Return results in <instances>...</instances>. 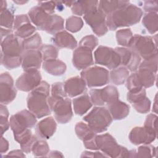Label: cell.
Returning <instances> with one entry per match:
<instances>
[{
    "mask_svg": "<svg viewBox=\"0 0 158 158\" xmlns=\"http://www.w3.org/2000/svg\"><path fill=\"white\" fill-rule=\"evenodd\" d=\"M143 15L142 10L136 6L128 4L106 16V25L110 30L129 27L138 23Z\"/></svg>",
    "mask_w": 158,
    "mask_h": 158,
    "instance_id": "obj_1",
    "label": "cell"
},
{
    "mask_svg": "<svg viewBox=\"0 0 158 158\" xmlns=\"http://www.w3.org/2000/svg\"><path fill=\"white\" fill-rule=\"evenodd\" d=\"M29 19L38 29L55 35L64 29V19L57 14H49L40 6L32 7L28 13Z\"/></svg>",
    "mask_w": 158,
    "mask_h": 158,
    "instance_id": "obj_2",
    "label": "cell"
},
{
    "mask_svg": "<svg viewBox=\"0 0 158 158\" xmlns=\"http://www.w3.org/2000/svg\"><path fill=\"white\" fill-rule=\"evenodd\" d=\"M49 89V85L45 81H41V83L27 96L28 109L38 118H41L51 114V110L48 102Z\"/></svg>",
    "mask_w": 158,
    "mask_h": 158,
    "instance_id": "obj_3",
    "label": "cell"
},
{
    "mask_svg": "<svg viewBox=\"0 0 158 158\" xmlns=\"http://www.w3.org/2000/svg\"><path fill=\"white\" fill-rule=\"evenodd\" d=\"M1 64L7 69H13L22 65L23 49L17 37L13 33L1 40Z\"/></svg>",
    "mask_w": 158,
    "mask_h": 158,
    "instance_id": "obj_4",
    "label": "cell"
},
{
    "mask_svg": "<svg viewBox=\"0 0 158 158\" xmlns=\"http://www.w3.org/2000/svg\"><path fill=\"white\" fill-rule=\"evenodd\" d=\"M83 120L94 132L98 133L106 131L113 119L107 108L98 106L94 107Z\"/></svg>",
    "mask_w": 158,
    "mask_h": 158,
    "instance_id": "obj_5",
    "label": "cell"
},
{
    "mask_svg": "<svg viewBox=\"0 0 158 158\" xmlns=\"http://www.w3.org/2000/svg\"><path fill=\"white\" fill-rule=\"evenodd\" d=\"M128 48L143 59L151 58L157 54L156 42L152 37L148 36L138 34L133 35Z\"/></svg>",
    "mask_w": 158,
    "mask_h": 158,
    "instance_id": "obj_6",
    "label": "cell"
},
{
    "mask_svg": "<svg viewBox=\"0 0 158 158\" xmlns=\"http://www.w3.org/2000/svg\"><path fill=\"white\" fill-rule=\"evenodd\" d=\"M48 102L57 122L65 124L71 120L73 112L71 100L69 98L50 96L48 98Z\"/></svg>",
    "mask_w": 158,
    "mask_h": 158,
    "instance_id": "obj_7",
    "label": "cell"
},
{
    "mask_svg": "<svg viewBox=\"0 0 158 158\" xmlns=\"http://www.w3.org/2000/svg\"><path fill=\"white\" fill-rule=\"evenodd\" d=\"M96 142L99 149L110 157H128L129 151L118 145L114 138L109 133L97 135Z\"/></svg>",
    "mask_w": 158,
    "mask_h": 158,
    "instance_id": "obj_8",
    "label": "cell"
},
{
    "mask_svg": "<svg viewBox=\"0 0 158 158\" xmlns=\"http://www.w3.org/2000/svg\"><path fill=\"white\" fill-rule=\"evenodd\" d=\"M36 121V116L30 110H22L10 117L9 124L14 136H15L34 127Z\"/></svg>",
    "mask_w": 158,
    "mask_h": 158,
    "instance_id": "obj_9",
    "label": "cell"
},
{
    "mask_svg": "<svg viewBox=\"0 0 158 158\" xmlns=\"http://www.w3.org/2000/svg\"><path fill=\"white\" fill-rule=\"evenodd\" d=\"M80 77L85 80L89 88L100 87L110 81L109 71L101 67L94 66L81 71Z\"/></svg>",
    "mask_w": 158,
    "mask_h": 158,
    "instance_id": "obj_10",
    "label": "cell"
},
{
    "mask_svg": "<svg viewBox=\"0 0 158 158\" xmlns=\"http://www.w3.org/2000/svg\"><path fill=\"white\" fill-rule=\"evenodd\" d=\"M95 63L106 66L110 70L115 69L121 65L118 54L110 47L99 46L94 52Z\"/></svg>",
    "mask_w": 158,
    "mask_h": 158,
    "instance_id": "obj_11",
    "label": "cell"
},
{
    "mask_svg": "<svg viewBox=\"0 0 158 158\" xmlns=\"http://www.w3.org/2000/svg\"><path fill=\"white\" fill-rule=\"evenodd\" d=\"M89 93L92 104L98 106H107L118 100L119 98L117 88L112 85L107 86L102 89H92Z\"/></svg>",
    "mask_w": 158,
    "mask_h": 158,
    "instance_id": "obj_12",
    "label": "cell"
},
{
    "mask_svg": "<svg viewBox=\"0 0 158 158\" xmlns=\"http://www.w3.org/2000/svg\"><path fill=\"white\" fill-rule=\"evenodd\" d=\"M41 82L40 72L36 69L24 71L16 80V88L22 91L28 92L33 90Z\"/></svg>",
    "mask_w": 158,
    "mask_h": 158,
    "instance_id": "obj_13",
    "label": "cell"
},
{
    "mask_svg": "<svg viewBox=\"0 0 158 158\" xmlns=\"http://www.w3.org/2000/svg\"><path fill=\"white\" fill-rule=\"evenodd\" d=\"M83 19L97 36H102L107 32L106 16L98 8L94 11L85 15Z\"/></svg>",
    "mask_w": 158,
    "mask_h": 158,
    "instance_id": "obj_14",
    "label": "cell"
},
{
    "mask_svg": "<svg viewBox=\"0 0 158 158\" xmlns=\"http://www.w3.org/2000/svg\"><path fill=\"white\" fill-rule=\"evenodd\" d=\"M1 104H8L16 97L17 89L12 77L7 72L1 73L0 79Z\"/></svg>",
    "mask_w": 158,
    "mask_h": 158,
    "instance_id": "obj_15",
    "label": "cell"
},
{
    "mask_svg": "<svg viewBox=\"0 0 158 158\" xmlns=\"http://www.w3.org/2000/svg\"><path fill=\"white\" fill-rule=\"evenodd\" d=\"M127 98L138 112L146 114L150 110L151 101L146 96L145 88H143L136 91H128Z\"/></svg>",
    "mask_w": 158,
    "mask_h": 158,
    "instance_id": "obj_16",
    "label": "cell"
},
{
    "mask_svg": "<svg viewBox=\"0 0 158 158\" xmlns=\"http://www.w3.org/2000/svg\"><path fill=\"white\" fill-rule=\"evenodd\" d=\"M157 138V131H153L145 127H134L130 132L128 138L135 145L149 144Z\"/></svg>",
    "mask_w": 158,
    "mask_h": 158,
    "instance_id": "obj_17",
    "label": "cell"
},
{
    "mask_svg": "<svg viewBox=\"0 0 158 158\" xmlns=\"http://www.w3.org/2000/svg\"><path fill=\"white\" fill-rule=\"evenodd\" d=\"M92 50L89 48L79 46L73 52L72 63L78 70L86 69L94 64Z\"/></svg>",
    "mask_w": 158,
    "mask_h": 158,
    "instance_id": "obj_18",
    "label": "cell"
},
{
    "mask_svg": "<svg viewBox=\"0 0 158 158\" xmlns=\"http://www.w3.org/2000/svg\"><path fill=\"white\" fill-rule=\"evenodd\" d=\"M114 49L120 56L122 65L130 72H135L138 70L141 58L136 53L129 48L123 47H117Z\"/></svg>",
    "mask_w": 158,
    "mask_h": 158,
    "instance_id": "obj_19",
    "label": "cell"
},
{
    "mask_svg": "<svg viewBox=\"0 0 158 158\" xmlns=\"http://www.w3.org/2000/svg\"><path fill=\"white\" fill-rule=\"evenodd\" d=\"M42 60V54L39 49L25 50L22 55V67L24 71L38 70L41 67Z\"/></svg>",
    "mask_w": 158,
    "mask_h": 158,
    "instance_id": "obj_20",
    "label": "cell"
},
{
    "mask_svg": "<svg viewBox=\"0 0 158 158\" xmlns=\"http://www.w3.org/2000/svg\"><path fill=\"white\" fill-rule=\"evenodd\" d=\"M64 90L67 96L73 98L81 94L86 88L85 80L80 77H73L68 78L64 83Z\"/></svg>",
    "mask_w": 158,
    "mask_h": 158,
    "instance_id": "obj_21",
    "label": "cell"
},
{
    "mask_svg": "<svg viewBox=\"0 0 158 158\" xmlns=\"http://www.w3.org/2000/svg\"><path fill=\"white\" fill-rule=\"evenodd\" d=\"M57 123L52 117H46L40 121L36 126V133L41 139H49L55 133Z\"/></svg>",
    "mask_w": 158,
    "mask_h": 158,
    "instance_id": "obj_22",
    "label": "cell"
},
{
    "mask_svg": "<svg viewBox=\"0 0 158 158\" xmlns=\"http://www.w3.org/2000/svg\"><path fill=\"white\" fill-rule=\"evenodd\" d=\"M52 43L60 48L75 49L77 46L75 38L65 30H62L55 34L51 39Z\"/></svg>",
    "mask_w": 158,
    "mask_h": 158,
    "instance_id": "obj_23",
    "label": "cell"
},
{
    "mask_svg": "<svg viewBox=\"0 0 158 158\" xmlns=\"http://www.w3.org/2000/svg\"><path fill=\"white\" fill-rule=\"evenodd\" d=\"M98 1H73L71 7L73 14L77 15H86L98 9Z\"/></svg>",
    "mask_w": 158,
    "mask_h": 158,
    "instance_id": "obj_24",
    "label": "cell"
},
{
    "mask_svg": "<svg viewBox=\"0 0 158 158\" xmlns=\"http://www.w3.org/2000/svg\"><path fill=\"white\" fill-rule=\"evenodd\" d=\"M112 119L115 120H122L126 118L130 112V106L123 102L117 100L107 106Z\"/></svg>",
    "mask_w": 158,
    "mask_h": 158,
    "instance_id": "obj_25",
    "label": "cell"
},
{
    "mask_svg": "<svg viewBox=\"0 0 158 158\" xmlns=\"http://www.w3.org/2000/svg\"><path fill=\"white\" fill-rule=\"evenodd\" d=\"M43 69L48 73L54 76L62 75L67 69L65 64L57 59H49L43 63Z\"/></svg>",
    "mask_w": 158,
    "mask_h": 158,
    "instance_id": "obj_26",
    "label": "cell"
},
{
    "mask_svg": "<svg viewBox=\"0 0 158 158\" xmlns=\"http://www.w3.org/2000/svg\"><path fill=\"white\" fill-rule=\"evenodd\" d=\"M72 102L74 112L75 114L78 115H83L86 114L93 105L90 98L87 94L74 98Z\"/></svg>",
    "mask_w": 158,
    "mask_h": 158,
    "instance_id": "obj_27",
    "label": "cell"
},
{
    "mask_svg": "<svg viewBox=\"0 0 158 158\" xmlns=\"http://www.w3.org/2000/svg\"><path fill=\"white\" fill-rule=\"evenodd\" d=\"M135 73L143 88H148L154 85L156 79V73L148 69L143 67H138V70Z\"/></svg>",
    "mask_w": 158,
    "mask_h": 158,
    "instance_id": "obj_28",
    "label": "cell"
},
{
    "mask_svg": "<svg viewBox=\"0 0 158 158\" xmlns=\"http://www.w3.org/2000/svg\"><path fill=\"white\" fill-rule=\"evenodd\" d=\"M128 4V1H101L99 2L98 9L107 16Z\"/></svg>",
    "mask_w": 158,
    "mask_h": 158,
    "instance_id": "obj_29",
    "label": "cell"
},
{
    "mask_svg": "<svg viewBox=\"0 0 158 158\" xmlns=\"http://www.w3.org/2000/svg\"><path fill=\"white\" fill-rule=\"evenodd\" d=\"M75 130L78 138L83 141V143L94 139L97 136L96 133L94 132L88 125L82 122H78L76 124Z\"/></svg>",
    "mask_w": 158,
    "mask_h": 158,
    "instance_id": "obj_30",
    "label": "cell"
},
{
    "mask_svg": "<svg viewBox=\"0 0 158 158\" xmlns=\"http://www.w3.org/2000/svg\"><path fill=\"white\" fill-rule=\"evenodd\" d=\"M129 74L130 71L125 67L122 66L112 70L109 75L112 83L117 85H121L126 81Z\"/></svg>",
    "mask_w": 158,
    "mask_h": 158,
    "instance_id": "obj_31",
    "label": "cell"
},
{
    "mask_svg": "<svg viewBox=\"0 0 158 158\" xmlns=\"http://www.w3.org/2000/svg\"><path fill=\"white\" fill-rule=\"evenodd\" d=\"M143 26L151 34H154L158 30V19L157 12H148L146 14L142 20Z\"/></svg>",
    "mask_w": 158,
    "mask_h": 158,
    "instance_id": "obj_32",
    "label": "cell"
},
{
    "mask_svg": "<svg viewBox=\"0 0 158 158\" xmlns=\"http://www.w3.org/2000/svg\"><path fill=\"white\" fill-rule=\"evenodd\" d=\"M21 44L23 51L38 49L42 46L41 38L39 33H36L30 37L24 39Z\"/></svg>",
    "mask_w": 158,
    "mask_h": 158,
    "instance_id": "obj_33",
    "label": "cell"
},
{
    "mask_svg": "<svg viewBox=\"0 0 158 158\" xmlns=\"http://www.w3.org/2000/svg\"><path fill=\"white\" fill-rule=\"evenodd\" d=\"M31 151L35 156L44 157L49 153V148L46 141L37 139L32 146Z\"/></svg>",
    "mask_w": 158,
    "mask_h": 158,
    "instance_id": "obj_34",
    "label": "cell"
},
{
    "mask_svg": "<svg viewBox=\"0 0 158 158\" xmlns=\"http://www.w3.org/2000/svg\"><path fill=\"white\" fill-rule=\"evenodd\" d=\"M83 26V20L79 17L72 15L66 20L65 28L67 30L72 33H76L80 31L82 28Z\"/></svg>",
    "mask_w": 158,
    "mask_h": 158,
    "instance_id": "obj_35",
    "label": "cell"
},
{
    "mask_svg": "<svg viewBox=\"0 0 158 158\" xmlns=\"http://www.w3.org/2000/svg\"><path fill=\"white\" fill-rule=\"evenodd\" d=\"M132 36L133 33L130 28L121 29L116 32V39L117 43L122 46L128 47Z\"/></svg>",
    "mask_w": 158,
    "mask_h": 158,
    "instance_id": "obj_36",
    "label": "cell"
},
{
    "mask_svg": "<svg viewBox=\"0 0 158 158\" xmlns=\"http://www.w3.org/2000/svg\"><path fill=\"white\" fill-rule=\"evenodd\" d=\"M36 28L30 22L26 23L15 30L14 35L20 38H27L35 32Z\"/></svg>",
    "mask_w": 158,
    "mask_h": 158,
    "instance_id": "obj_37",
    "label": "cell"
},
{
    "mask_svg": "<svg viewBox=\"0 0 158 158\" xmlns=\"http://www.w3.org/2000/svg\"><path fill=\"white\" fill-rule=\"evenodd\" d=\"M39 50L42 54L43 60L44 61L57 59L58 57V50L53 45L51 44H43Z\"/></svg>",
    "mask_w": 158,
    "mask_h": 158,
    "instance_id": "obj_38",
    "label": "cell"
},
{
    "mask_svg": "<svg viewBox=\"0 0 158 158\" xmlns=\"http://www.w3.org/2000/svg\"><path fill=\"white\" fill-rule=\"evenodd\" d=\"M14 16L9 9H5L1 12V26L7 29H12L14 27Z\"/></svg>",
    "mask_w": 158,
    "mask_h": 158,
    "instance_id": "obj_39",
    "label": "cell"
},
{
    "mask_svg": "<svg viewBox=\"0 0 158 158\" xmlns=\"http://www.w3.org/2000/svg\"><path fill=\"white\" fill-rule=\"evenodd\" d=\"M0 111V125H1V133L2 136L4 133L6 131L10 126L9 120V111L4 104H1Z\"/></svg>",
    "mask_w": 158,
    "mask_h": 158,
    "instance_id": "obj_40",
    "label": "cell"
},
{
    "mask_svg": "<svg viewBox=\"0 0 158 158\" xmlns=\"http://www.w3.org/2000/svg\"><path fill=\"white\" fill-rule=\"evenodd\" d=\"M157 149L154 146L144 144L139 146L136 152V157H155Z\"/></svg>",
    "mask_w": 158,
    "mask_h": 158,
    "instance_id": "obj_41",
    "label": "cell"
},
{
    "mask_svg": "<svg viewBox=\"0 0 158 158\" xmlns=\"http://www.w3.org/2000/svg\"><path fill=\"white\" fill-rule=\"evenodd\" d=\"M139 67L148 69L156 73L157 70V54L151 58L144 59L143 61L140 63Z\"/></svg>",
    "mask_w": 158,
    "mask_h": 158,
    "instance_id": "obj_42",
    "label": "cell"
},
{
    "mask_svg": "<svg viewBox=\"0 0 158 158\" xmlns=\"http://www.w3.org/2000/svg\"><path fill=\"white\" fill-rule=\"evenodd\" d=\"M98 44V38L95 36L92 35H87L83 37L79 43V46L88 48L92 51H93V49Z\"/></svg>",
    "mask_w": 158,
    "mask_h": 158,
    "instance_id": "obj_43",
    "label": "cell"
},
{
    "mask_svg": "<svg viewBox=\"0 0 158 158\" xmlns=\"http://www.w3.org/2000/svg\"><path fill=\"white\" fill-rule=\"evenodd\" d=\"M51 94V96L54 97H67V95L64 90V83H62V82H56L52 85Z\"/></svg>",
    "mask_w": 158,
    "mask_h": 158,
    "instance_id": "obj_44",
    "label": "cell"
},
{
    "mask_svg": "<svg viewBox=\"0 0 158 158\" xmlns=\"http://www.w3.org/2000/svg\"><path fill=\"white\" fill-rule=\"evenodd\" d=\"M157 115L154 114H149L146 116V120L144 121V127L148 128L153 131H157L156 127V120H157Z\"/></svg>",
    "mask_w": 158,
    "mask_h": 158,
    "instance_id": "obj_45",
    "label": "cell"
},
{
    "mask_svg": "<svg viewBox=\"0 0 158 158\" xmlns=\"http://www.w3.org/2000/svg\"><path fill=\"white\" fill-rule=\"evenodd\" d=\"M38 6L42 8L49 14H53L56 7V2L54 1H46L38 2Z\"/></svg>",
    "mask_w": 158,
    "mask_h": 158,
    "instance_id": "obj_46",
    "label": "cell"
},
{
    "mask_svg": "<svg viewBox=\"0 0 158 158\" xmlns=\"http://www.w3.org/2000/svg\"><path fill=\"white\" fill-rule=\"evenodd\" d=\"M30 22L29 17L25 14H21V15H17L15 17L14 19V30H16L21 25Z\"/></svg>",
    "mask_w": 158,
    "mask_h": 158,
    "instance_id": "obj_47",
    "label": "cell"
},
{
    "mask_svg": "<svg viewBox=\"0 0 158 158\" xmlns=\"http://www.w3.org/2000/svg\"><path fill=\"white\" fill-rule=\"evenodd\" d=\"M143 9L145 12H157V3L155 1H144Z\"/></svg>",
    "mask_w": 158,
    "mask_h": 158,
    "instance_id": "obj_48",
    "label": "cell"
},
{
    "mask_svg": "<svg viewBox=\"0 0 158 158\" xmlns=\"http://www.w3.org/2000/svg\"><path fill=\"white\" fill-rule=\"evenodd\" d=\"M81 157H107V156L104 154H102L99 152H89V151H84Z\"/></svg>",
    "mask_w": 158,
    "mask_h": 158,
    "instance_id": "obj_49",
    "label": "cell"
},
{
    "mask_svg": "<svg viewBox=\"0 0 158 158\" xmlns=\"http://www.w3.org/2000/svg\"><path fill=\"white\" fill-rule=\"evenodd\" d=\"M9 149V142L4 138L1 137V144H0V152L1 154L6 152Z\"/></svg>",
    "mask_w": 158,
    "mask_h": 158,
    "instance_id": "obj_50",
    "label": "cell"
},
{
    "mask_svg": "<svg viewBox=\"0 0 158 158\" xmlns=\"http://www.w3.org/2000/svg\"><path fill=\"white\" fill-rule=\"evenodd\" d=\"M17 156V157H25V156L23 154V151H20V150H14V151H10L7 155H6V156Z\"/></svg>",
    "mask_w": 158,
    "mask_h": 158,
    "instance_id": "obj_51",
    "label": "cell"
},
{
    "mask_svg": "<svg viewBox=\"0 0 158 158\" xmlns=\"http://www.w3.org/2000/svg\"><path fill=\"white\" fill-rule=\"evenodd\" d=\"M12 33V31L11 29H6L1 27V40H2L4 38L7 36L8 35Z\"/></svg>",
    "mask_w": 158,
    "mask_h": 158,
    "instance_id": "obj_52",
    "label": "cell"
},
{
    "mask_svg": "<svg viewBox=\"0 0 158 158\" xmlns=\"http://www.w3.org/2000/svg\"><path fill=\"white\" fill-rule=\"evenodd\" d=\"M48 157H63L64 156L62 154V153L59 151H52L50 152V154H49Z\"/></svg>",
    "mask_w": 158,
    "mask_h": 158,
    "instance_id": "obj_53",
    "label": "cell"
},
{
    "mask_svg": "<svg viewBox=\"0 0 158 158\" xmlns=\"http://www.w3.org/2000/svg\"><path fill=\"white\" fill-rule=\"evenodd\" d=\"M7 7V2L6 1H1V12L6 9Z\"/></svg>",
    "mask_w": 158,
    "mask_h": 158,
    "instance_id": "obj_54",
    "label": "cell"
},
{
    "mask_svg": "<svg viewBox=\"0 0 158 158\" xmlns=\"http://www.w3.org/2000/svg\"><path fill=\"white\" fill-rule=\"evenodd\" d=\"M157 94H156L154 98V103L153 105L152 111L154 112L155 114H157Z\"/></svg>",
    "mask_w": 158,
    "mask_h": 158,
    "instance_id": "obj_55",
    "label": "cell"
},
{
    "mask_svg": "<svg viewBox=\"0 0 158 158\" xmlns=\"http://www.w3.org/2000/svg\"><path fill=\"white\" fill-rule=\"evenodd\" d=\"M73 1H65V2H62V3L65 4L68 7H71L72 4H73Z\"/></svg>",
    "mask_w": 158,
    "mask_h": 158,
    "instance_id": "obj_56",
    "label": "cell"
},
{
    "mask_svg": "<svg viewBox=\"0 0 158 158\" xmlns=\"http://www.w3.org/2000/svg\"><path fill=\"white\" fill-rule=\"evenodd\" d=\"M15 3H17L18 4H23L24 3H26L27 2V1H14Z\"/></svg>",
    "mask_w": 158,
    "mask_h": 158,
    "instance_id": "obj_57",
    "label": "cell"
}]
</instances>
